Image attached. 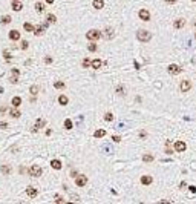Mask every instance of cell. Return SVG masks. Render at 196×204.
Returning <instances> with one entry per match:
<instances>
[{
  "label": "cell",
  "instance_id": "15",
  "mask_svg": "<svg viewBox=\"0 0 196 204\" xmlns=\"http://www.w3.org/2000/svg\"><path fill=\"white\" fill-rule=\"evenodd\" d=\"M51 167H52V169H55V170H60L61 169V161H60V160H52V161H51Z\"/></svg>",
  "mask_w": 196,
  "mask_h": 204
},
{
  "label": "cell",
  "instance_id": "5",
  "mask_svg": "<svg viewBox=\"0 0 196 204\" xmlns=\"http://www.w3.org/2000/svg\"><path fill=\"white\" fill-rule=\"evenodd\" d=\"M75 183H77L78 187H84L87 184V176L86 175H77L75 176Z\"/></svg>",
  "mask_w": 196,
  "mask_h": 204
},
{
  "label": "cell",
  "instance_id": "31",
  "mask_svg": "<svg viewBox=\"0 0 196 204\" xmlns=\"http://www.w3.org/2000/svg\"><path fill=\"white\" fill-rule=\"evenodd\" d=\"M54 86H55V89H64V88H66L63 81H55Z\"/></svg>",
  "mask_w": 196,
  "mask_h": 204
},
{
  "label": "cell",
  "instance_id": "13",
  "mask_svg": "<svg viewBox=\"0 0 196 204\" xmlns=\"http://www.w3.org/2000/svg\"><path fill=\"white\" fill-rule=\"evenodd\" d=\"M91 66H92L93 69H100L101 66H103V61H101L100 59H95V60L91 61Z\"/></svg>",
  "mask_w": 196,
  "mask_h": 204
},
{
  "label": "cell",
  "instance_id": "25",
  "mask_svg": "<svg viewBox=\"0 0 196 204\" xmlns=\"http://www.w3.org/2000/svg\"><path fill=\"white\" fill-rule=\"evenodd\" d=\"M12 9H14V11H21V9H23V5H21L20 2H14V3H12Z\"/></svg>",
  "mask_w": 196,
  "mask_h": 204
},
{
  "label": "cell",
  "instance_id": "35",
  "mask_svg": "<svg viewBox=\"0 0 196 204\" xmlns=\"http://www.w3.org/2000/svg\"><path fill=\"white\" fill-rule=\"evenodd\" d=\"M104 120H106V121H112V120H113V115L110 114V112H107V114L104 115Z\"/></svg>",
  "mask_w": 196,
  "mask_h": 204
},
{
  "label": "cell",
  "instance_id": "40",
  "mask_svg": "<svg viewBox=\"0 0 196 204\" xmlns=\"http://www.w3.org/2000/svg\"><path fill=\"white\" fill-rule=\"evenodd\" d=\"M11 72H12V75H20V71L17 69V68H12V69H11Z\"/></svg>",
  "mask_w": 196,
  "mask_h": 204
},
{
  "label": "cell",
  "instance_id": "28",
  "mask_svg": "<svg viewBox=\"0 0 196 204\" xmlns=\"http://www.w3.org/2000/svg\"><path fill=\"white\" fill-rule=\"evenodd\" d=\"M38 91H40V88L37 85H34V86H31V89H29V94H32V95H37L38 94Z\"/></svg>",
  "mask_w": 196,
  "mask_h": 204
},
{
  "label": "cell",
  "instance_id": "53",
  "mask_svg": "<svg viewBox=\"0 0 196 204\" xmlns=\"http://www.w3.org/2000/svg\"><path fill=\"white\" fill-rule=\"evenodd\" d=\"M191 2H196V0H191Z\"/></svg>",
  "mask_w": 196,
  "mask_h": 204
},
{
  "label": "cell",
  "instance_id": "44",
  "mask_svg": "<svg viewBox=\"0 0 196 204\" xmlns=\"http://www.w3.org/2000/svg\"><path fill=\"white\" fill-rule=\"evenodd\" d=\"M0 127H2V129H6V127H8V123L2 121V123H0Z\"/></svg>",
  "mask_w": 196,
  "mask_h": 204
},
{
  "label": "cell",
  "instance_id": "30",
  "mask_svg": "<svg viewBox=\"0 0 196 204\" xmlns=\"http://www.w3.org/2000/svg\"><path fill=\"white\" fill-rule=\"evenodd\" d=\"M46 19H48V22H49V23H55V22H57V17H55L54 14H48V17H46Z\"/></svg>",
  "mask_w": 196,
  "mask_h": 204
},
{
  "label": "cell",
  "instance_id": "21",
  "mask_svg": "<svg viewBox=\"0 0 196 204\" xmlns=\"http://www.w3.org/2000/svg\"><path fill=\"white\" fill-rule=\"evenodd\" d=\"M58 103H60L61 106H66V104L69 103V98H68L66 95H60V97H58Z\"/></svg>",
  "mask_w": 196,
  "mask_h": 204
},
{
  "label": "cell",
  "instance_id": "49",
  "mask_svg": "<svg viewBox=\"0 0 196 204\" xmlns=\"http://www.w3.org/2000/svg\"><path fill=\"white\" fill-rule=\"evenodd\" d=\"M147 134H146V132L144 131H142V132H140V137H141V138H147V137H146Z\"/></svg>",
  "mask_w": 196,
  "mask_h": 204
},
{
  "label": "cell",
  "instance_id": "33",
  "mask_svg": "<svg viewBox=\"0 0 196 204\" xmlns=\"http://www.w3.org/2000/svg\"><path fill=\"white\" fill-rule=\"evenodd\" d=\"M9 81L12 83V85H15V83H19V75H12V77H9Z\"/></svg>",
  "mask_w": 196,
  "mask_h": 204
},
{
  "label": "cell",
  "instance_id": "45",
  "mask_svg": "<svg viewBox=\"0 0 196 204\" xmlns=\"http://www.w3.org/2000/svg\"><path fill=\"white\" fill-rule=\"evenodd\" d=\"M70 201H74V203H78L80 199H78V197H77V195H72V199H70Z\"/></svg>",
  "mask_w": 196,
  "mask_h": 204
},
{
  "label": "cell",
  "instance_id": "6",
  "mask_svg": "<svg viewBox=\"0 0 196 204\" xmlns=\"http://www.w3.org/2000/svg\"><path fill=\"white\" fill-rule=\"evenodd\" d=\"M167 71H168V74H172V75H178V74L181 72V66H178V65H175V63H172V65H168Z\"/></svg>",
  "mask_w": 196,
  "mask_h": 204
},
{
  "label": "cell",
  "instance_id": "19",
  "mask_svg": "<svg viewBox=\"0 0 196 204\" xmlns=\"http://www.w3.org/2000/svg\"><path fill=\"white\" fill-rule=\"evenodd\" d=\"M23 28H25L26 32H34V25H31L29 22H25V23H23Z\"/></svg>",
  "mask_w": 196,
  "mask_h": 204
},
{
  "label": "cell",
  "instance_id": "38",
  "mask_svg": "<svg viewBox=\"0 0 196 204\" xmlns=\"http://www.w3.org/2000/svg\"><path fill=\"white\" fill-rule=\"evenodd\" d=\"M3 57H5V59H6L8 61L11 60V54H9V52H8V51H3Z\"/></svg>",
  "mask_w": 196,
  "mask_h": 204
},
{
  "label": "cell",
  "instance_id": "8",
  "mask_svg": "<svg viewBox=\"0 0 196 204\" xmlns=\"http://www.w3.org/2000/svg\"><path fill=\"white\" fill-rule=\"evenodd\" d=\"M190 88H191V83L189 81V80H182L181 85H179V89H181L182 92H189Z\"/></svg>",
  "mask_w": 196,
  "mask_h": 204
},
{
  "label": "cell",
  "instance_id": "47",
  "mask_svg": "<svg viewBox=\"0 0 196 204\" xmlns=\"http://www.w3.org/2000/svg\"><path fill=\"white\" fill-rule=\"evenodd\" d=\"M164 2H166V3H168V5H173V3H176L178 0H164Z\"/></svg>",
  "mask_w": 196,
  "mask_h": 204
},
{
  "label": "cell",
  "instance_id": "27",
  "mask_svg": "<svg viewBox=\"0 0 196 204\" xmlns=\"http://www.w3.org/2000/svg\"><path fill=\"white\" fill-rule=\"evenodd\" d=\"M20 104H21V98L20 97H14V98H12V106H14V108H19Z\"/></svg>",
  "mask_w": 196,
  "mask_h": 204
},
{
  "label": "cell",
  "instance_id": "18",
  "mask_svg": "<svg viewBox=\"0 0 196 204\" xmlns=\"http://www.w3.org/2000/svg\"><path fill=\"white\" fill-rule=\"evenodd\" d=\"M93 137H95V138H101V137H106V131H104V129H97L95 132H93Z\"/></svg>",
  "mask_w": 196,
  "mask_h": 204
},
{
  "label": "cell",
  "instance_id": "14",
  "mask_svg": "<svg viewBox=\"0 0 196 204\" xmlns=\"http://www.w3.org/2000/svg\"><path fill=\"white\" fill-rule=\"evenodd\" d=\"M37 189H34V187H28V189H26V195H28V197L29 198H35V197H37Z\"/></svg>",
  "mask_w": 196,
  "mask_h": 204
},
{
  "label": "cell",
  "instance_id": "12",
  "mask_svg": "<svg viewBox=\"0 0 196 204\" xmlns=\"http://www.w3.org/2000/svg\"><path fill=\"white\" fill-rule=\"evenodd\" d=\"M152 183H153V178H152V176H149V175L141 176V184H144V186H150Z\"/></svg>",
  "mask_w": 196,
  "mask_h": 204
},
{
  "label": "cell",
  "instance_id": "43",
  "mask_svg": "<svg viewBox=\"0 0 196 204\" xmlns=\"http://www.w3.org/2000/svg\"><path fill=\"white\" fill-rule=\"evenodd\" d=\"M185 187H187V183H185V181H182V183L179 184V189H181V190H184Z\"/></svg>",
  "mask_w": 196,
  "mask_h": 204
},
{
  "label": "cell",
  "instance_id": "50",
  "mask_svg": "<svg viewBox=\"0 0 196 204\" xmlns=\"http://www.w3.org/2000/svg\"><path fill=\"white\" fill-rule=\"evenodd\" d=\"M44 2L49 3V5H52V3H54V0H44Z\"/></svg>",
  "mask_w": 196,
  "mask_h": 204
},
{
  "label": "cell",
  "instance_id": "34",
  "mask_svg": "<svg viewBox=\"0 0 196 204\" xmlns=\"http://www.w3.org/2000/svg\"><path fill=\"white\" fill-rule=\"evenodd\" d=\"M87 49H89V51H91V52H95V51H97V45H95V43H93V42H92V43H91V45H89V46H87Z\"/></svg>",
  "mask_w": 196,
  "mask_h": 204
},
{
  "label": "cell",
  "instance_id": "41",
  "mask_svg": "<svg viewBox=\"0 0 196 204\" xmlns=\"http://www.w3.org/2000/svg\"><path fill=\"white\" fill-rule=\"evenodd\" d=\"M117 92L123 95V94H124V88H123V86H118V88H117Z\"/></svg>",
  "mask_w": 196,
  "mask_h": 204
},
{
  "label": "cell",
  "instance_id": "4",
  "mask_svg": "<svg viewBox=\"0 0 196 204\" xmlns=\"http://www.w3.org/2000/svg\"><path fill=\"white\" fill-rule=\"evenodd\" d=\"M43 174V169L40 167L38 164H34V166H31V169H29V175L31 176H35V178H38L40 175Z\"/></svg>",
  "mask_w": 196,
  "mask_h": 204
},
{
  "label": "cell",
  "instance_id": "46",
  "mask_svg": "<svg viewBox=\"0 0 196 204\" xmlns=\"http://www.w3.org/2000/svg\"><path fill=\"white\" fill-rule=\"evenodd\" d=\"M44 61H46V65H51V63H52V59H51V57H46V59H44Z\"/></svg>",
  "mask_w": 196,
  "mask_h": 204
},
{
  "label": "cell",
  "instance_id": "51",
  "mask_svg": "<svg viewBox=\"0 0 196 204\" xmlns=\"http://www.w3.org/2000/svg\"><path fill=\"white\" fill-rule=\"evenodd\" d=\"M12 2H19V0H12Z\"/></svg>",
  "mask_w": 196,
  "mask_h": 204
},
{
  "label": "cell",
  "instance_id": "32",
  "mask_svg": "<svg viewBox=\"0 0 196 204\" xmlns=\"http://www.w3.org/2000/svg\"><path fill=\"white\" fill-rule=\"evenodd\" d=\"M63 125H64V127H66V129H72V121H70V120H64V123H63Z\"/></svg>",
  "mask_w": 196,
  "mask_h": 204
},
{
  "label": "cell",
  "instance_id": "20",
  "mask_svg": "<svg viewBox=\"0 0 196 204\" xmlns=\"http://www.w3.org/2000/svg\"><path fill=\"white\" fill-rule=\"evenodd\" d=\"M44 125H46V120H43V118H38L37 121H35V127H37V129L44 127Z\"/></svg>",
  "mask_w": 196,
  "mask_h": 204
},
{
  "label": "cell",
  "instance_id": "7",
  "mask_svg": "<svg viewBox=\"0 0 196 204\" xmlns=\"http://www.w3.org/2000/svg\"><path fill=\"white\" fill-rule=\"evenodd\" d=\"M46 26H48V23H44V25H37V26H34V34L37 35V37H40V35H43L44 29H46Z\"/></svg>",
  "mask_w": 196,
  "mask_h": 204
},
{
  "label": "cell",
  "instance_id": "22",
  "mask_svg": "<svg viewBox=\"0 0 196 204\" xmlns=\"http://www.w3.org/2000/svg\"><path fill=\"white\" fill-rule=\"evenodd\" d=\"M9 115H11L12 118H19L21 114H20V110L17 109V108H14V109H11V110H9Z\"/></svg>",
  "mask_w": 196,
  "mask_h": 204
},
{
  "label": "cell",
  "instance_id": "2",
  "mask_svg": "<svg viewBox=\"0 0 196 204\" xmlns=\"http://www.w3.org/2000/svg\"><path fill=\"white\" fill-rule=\"evenodd\" d=\"M101 35H103L106 40H112L115 37V29L112 26H104V29L101 31Z\"/></svg>",
  "mask_w": 196,
  "mask_h": 204
},
{
  "label": "cell",
  "instance_id": "3",
  "mask_svg": "<svg viewBox=\"0 0 196 204\" xmlns=\"http://www.w3.org/2000/svg\"><path fill=\"white\" fill-rule=\"evenodd\" d=\"M100 37H101V32H100V31H97V29H91V31H87V32H86V38L91 40V42H97Z\"/></svg>",
  "mask_w": 196,
  "mask_h": 204
},
{
  "label": "cell",
  "instance_id": "24",
  "mask_svg": "<svg viewBox=\"0 0 196 204\" xmlns=\"http://www.w3.org/2000/svg\"><path fill=\"white\" fill-rule=\"evenodd\" d=\"M142 161H144V163H152L153 161V155H150V154L142 155Z\"/></svg>",
  "mask_w": 196,
  "mask_h": 204
},
{
  "label": "cell",
  "instance_id": "11",
  "mask_svg": "<svg viewBox=\"0 0 196 204\" xmlns=\"http://www.w3.org/2000/svg\"><path fill=\"white\" fill-rule=\"evenodd\" d=\"M9 38L12 40V42H17V40H20V32H19L17 29L9 31Z\"/></svg>",
  "mask_w": 196,
  "mask_h": 204
},
{
  "label": "cell",
  "instance_id": "52",
  "mask_svg": "<svg viewBox=\"0 0 196 204\" xmlns=\"http://www.w3.org/2000/svg\"><path fill=\"white\" fill-rule=\"evenodd\" d=\"M195 38H196V32H195Z\"/></svg>",
  "mask_w": 196,
  "mask_h": 204
},
{
  "label": "cell",
  "instance_id": "9",
  "mask_svg": "<svg viewBox=\"0 0 196 204\" xmlns=\"http://www.w3.org/2000/svg\"><path fill=\"white\" fill-rule=\"evenodd\" d=\"M138 15H140V19L144 20V22H149V20H150V12L147 11V9H140Z\"/></svg>",
  "mask_w": 196,
  "mask_h": 204
},
{
  "label": "cell",
  "instance_id": "42",
  "mask_svg": "<svg viewBox=\"0 0 196 204\" xmlns=\"http://www.w3.org/2000/svg\"><path fill=\"white\" fill-rule=\"evenodd\" d=\"M112 140H113V141H117V143H119V141H121V137H118V135H113V137H112Z\"/></svg>",
  "mask_w": 196,
  "mask_h": 204
},
{
  "label": "cell",
  "instance_id": "39",
  "mask_svg": "<svg viewBox=\"0 0 196 204\" xmlns=\"http://www.w3.org/2000/svg\"><path fill=\"white\" fill-rule=\"evenodd\" d=\"M21 49H28V42H26V40H23V42H21Z\"/></svg>",
  "mask_w": 196,
  "mask_h": 204
},
{
  "label": "cell",
  "instance_id": "29",
  "mask_svg": "<svg viewBox=\"0 0 196 204\" xmlns=\"http://www.w3.org/2000/svg\"><path fill=\"white\" fill-rule=\"evenodd\" d=\"M35 11H37V12H43V11H44V6H43L42 2H37V3H35Z\"/></svg>",
  "mask_w": 196,
  "mask_h": 204
},
{
  "label": "cell",
  "instance_id": "10",
  "mask_svg": "<svg viewBox=\"0 0 196 204\" xmlns=\"http://www.w3.org/2000/svg\"><path fill=\"white\" fill-rule=\"evenodd\" d=\"M185 149H187V144L184 141H176L175 143V152H184Z\"/></svg>",
  "mask_w": 196,
  "mask_h": 204
},
{
  "label": "cell",
  "instance_id": "1",
  "mask_svg": "<svg viewBox=\"0 0 196 204\" xmlns=\"http://www.w3.org/2000/svg\"><path fill=\"white\" fill-rule=\"evenodd\" d=\"M136 38L140 40V42H142V43H147V42L152 40V32L147 31V29H138L136 31Z\"/></svg>",
  "mask_w": 196,
  "mask_h": 204
},
{
  "label": "cell",
  "instance_id": "26",
  "mask_svg": "<svg viewBox=\"0 0 196 204\" xmlns=\"http://www.w3.org/2000/svg\"><path fill=\"white\" fill-rule=\"evenodd\" d=\"M11 15H3L2 19H0V22H2V25H8V23H11Z\"/></svg>",
  "mask_w": 196,
  "mask_h": 204
},
{
  "label": "cell",
  "instance_id": "36",
  "mask_svg": "<svg viewBox=\"0 0 196 204\" xmlns=\"http://www.w3.org/2000/svg\"><path fill=\"white\" fill-rule=\"evenodd\" d=\"M54 201H55V203H58V204H64V203H66V199H63L61 197H55Z\"/></svg>",
  "mask_w": 196,
  "mask_h": 204
},
{
  "label": "cell",
  "instance_id": "17",
  "mask_svg": "<svg viewBox=\"0 0 196 204\" xmlns=\"http://www.w3.org/2000/svg\"><path fill=\"white\" fill-rule=\"evenodd\" d=\"M92 5L95 9H101V8H104V0H93Z\"/></svg>",
  "mask_w": 196,
  "mask_h": 204
},
{
  "label": "cell",
  "instance_id": "37",
  "mask_svg": "<svg viewBox=\"0 0 196 204\" xmlns=\"http://www.w3.org/2000/svg\"><path fill=\"white\" fill-rule=\"evenodd\" d=\"M89 66H91V60H89V59H84V60H83V68H89Z\"/></svg>",
  "mask_w": 196,
  "mask_h": 204
},
{
  "label": "cell",
  "instance_id": "16",
  "mask_svg": "<svg viewBox=\"0 0 196 204\" xmlns=\"http://www.w3.org/2000/svg\"><path fill=\"white\" fill-rule=\"evenodd\" d=\"M184 25H185V20H184V19H176L175 23H173V26H175L176 29H181Z\"/></svg>",
  "mask_w": 196,
  "mask_h": 204
},
{
  "label": "cell",
  "instance_id": "48",
  "mask_svg": "<svg viewBox=\"0 0 196 204\" xmlns=\"http://www.w3.org/2000/svg\"><path fill=\"white\" fill-rule=\"evenodd\" d=\"M6 112H8V110H6V109L3 108V106H2V108H0V114H2V115H5Z\"/></svg>",
  "mask_w": 196,
  "mask_h": 204
},
{
  "label": "cell",
  "instance_id": "23",
  "mask_svg": "<svg viewBox=\"0 0 196 204\" xmlns=\"http://www.w3.org/2000/svg\"><path fill=\"white\" fill-rule=\"evenodd\" d=\"M0 170H2V174H3V175H8V174L11 172V167H9V166H6V164H2V166H0Z\"/></svg>",
  "mask_w": 196,
  "mask_h": 204
}]
</instances>
